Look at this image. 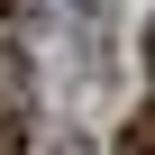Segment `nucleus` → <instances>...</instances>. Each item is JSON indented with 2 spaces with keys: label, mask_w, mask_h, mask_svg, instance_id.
I'll list each match as a JSON object with an SVG mask.
<instances>
[{
  "label": "nucleus",
  "mask_w": 155,
  "mask_h": 155,
  "mask_svg": "<svg viewBox=\"0 0 155 155\" xmlns=\"http://www.w3.org/2000/svg\"><path fill=\"white\" fill-rule=\"evenodd\" d=\"M0 155H28V101H18V55H0Z\"/></svg>",
  "instance_id": "f257e3e1"
},
{
  "label": "nucleus",
  "mask_w": 155,
  "mask_h": 155,
  "mask_svg": "<svg viewBox=\"0 0 155 155\" xmlns=\"http://www.w3.org/2000/svg\"><path fill=\"white\" fill-rule=\"evenodd\" d=\"M119 155H155V101H146V110L119 128Z\"/></svg>",
  "instance_id": "f03ea898"
},
{
  "label": "nucleus",
  "mask_w": 155,
  "mask_h": 155,
  "mask_svg": "<svg viewBox=\"0 0 155 155\" xmlns=\"http://www.w3.org/2000/svg\"><path fill=\"white\" fill-rule=\"evenodd\" d=\"M146 73H155V28H146Z\"/></svg>",
  "instance_id": "7ed1b4c3"
},
{
  "label": "nucleus",
  "mask_w": 155,
  "mask_h": 155,
  "mask_svg": "<svg viewBox=\"0 0 155 155\" xmlns=\"http://www.w3.org/2000/svg\"><path fill=\"white\" fill-rule=\"evenodd\" d=\"M0 9H18V0H0Z\"/></svg>",
  "instance_id": "20e7f679"
}]
</instances>
